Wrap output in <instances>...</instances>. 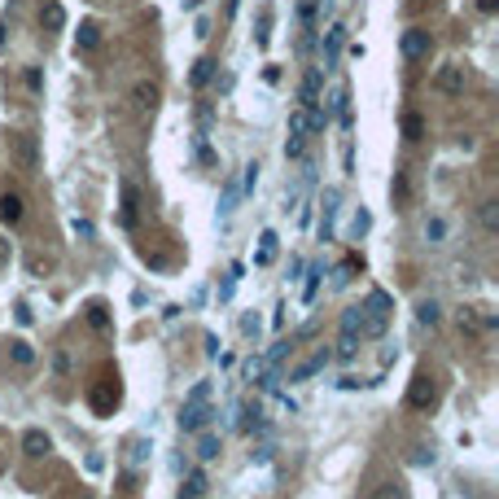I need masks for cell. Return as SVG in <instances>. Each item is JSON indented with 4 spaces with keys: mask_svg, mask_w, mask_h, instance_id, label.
I'll return each instance as SVG.
<instances>
[{
    "mask_svg": "<svg viewBox=\"0 0 499 499\" xmlns=\"http://www.w3.org/2000/svg\"><path fill=\"white\" fill-rule=\"evenodd\" d=\"M210 381H197L193 390H188V399H184V408H180V430L184 434H197L201 425L210 421Z\"/></svg>",
    "mask_w": 499,
    "mask_h": 499,
    "instance_id": "cell-1",
    "label": "cell"
},
{
    "mask_svg": "<svg viewBox=\"0 0 499 499\" xmlns=\"http://www.w3.org/2000/svg\"><path fill=\"white\" fill-rule=\"evenodd\" d=\"M364 311V333H373V337H381L386 324H390V293L386 289H373L368 293V302L359 307Z\"/></svg>",
    "mask_w": 499,
    "mask_h": 499,
    "instance_id": "cell-2",
    "label": "cell"
},
{
    "mask_svg": "<svg viewBox=\"0 0 499 499\" xmlns=\"http://www.w3.org/2000/svg\"><path fill=\"white\" fill-rule=\"evenodd\" d=\"M399 49H403V57H408V62H425V57L434 53V35L425 31V27H408V31H403V44H399Z\"/></svg>",
    "mask_w": 499,
    "mask_h": 499,
    "instance_id": "cell-3",
    "label": "cell"
},
{
    "mask_svg": "<svg viewBox=\"0 0 499 499\" xmlns=\"http://www.w3.org/2000/svg\"><path fill=\"white\" fill-rule=\"evenodd\" d=\"M434 403H438V386H434V377L416 373V377H412V386H408V408H416V412H430Z\"/></svg>",
    "mask_w": 499,
    "mask_h": 499,
    "instance_id": "cell-4",
    "label": "cell"
},
{
    "mask_svg": "<svg viewBox=\"0 0 499 499\" xmlns=\"http://www.w3.org/2000/svg\"><path fill=\"white\" fill-rule=\"evenodd\" d=\"M307 110L298 105V110L289 114V136H285V158H302V149H307Z\"/></svg>",
    "mask_w": 499,
    "mask_h": 499,
    "instance_id": "cell-5",
    "label": "cell"
},
{
    "mask_svg": "<svg viewBox=\"0 0 499 499\" xmlns=\"http://www.w3.org/2000/svg\"><path fill=\"white\" fill-rule=\"evenodd\" d=\"M88 399H92V412H101V416L114 412V408H118V381H114V377H101V381L92 386Z\"/></svg>",
    "mask_w": 499,
    "mask_h": 499,
    "instance_id": "cell-6",
    "label": "cell"
},
{
    "mask_svg": "<svg viewBox=\"0 0 499 499\" xmlns=\"http://www.w3.org/2000/svg\"><path fill=\"white\" fill-rule=\"evenodd\" d=\"M329 359H333V351H329V346L311 351V355H307V359H302V364H298V368L289 373V381H311L315 373H324V364H329Z\"/></svg>",
    "mask_w": 499,
    "mask_h": 499,
    "instance_id": "cell-7",
    "label": "cell"
},
{
    "mask_svg": "<svg viewBox=\"0 0 499 499\" xmlns=\"http://www.w3.org/2000/svg\"><path fill=\"white\" fill-rule=\"evenodd\" d=\"M14 158H18L22 171H35V166H40V149H35V136L31 132H18L14 136Z\"/></svg>",
    "mask_w": 499,
    "mask_h": 499,
    "instance_id": "cell-8",
    "label": "cell"
},
{
    "mask_svg": "<svg viewBox=\"0 0 499 499\" xmlns=\"http://www.w3.org/2000/svg\"><path fill=\"white\" fill-rule=\"evenodd\" d=\"M438 88H443L447 97H460V92H465V66H456V62L443 66L438 70Z\"/></svg>",
    "mask_w": 499,
    "mask_h": 499,
    "instance_id": "cell-9",
    "label": "cell"
},
{
    "mask_svg": "<svg viewBox=\"0 0 499 499\" xmlns=\"http://www.w3.org/2000/svg\"><path fill=\"white\" fill-rule=\"evenodd\" d=\"M132 105H136V110H140V114H149V110H153V105H158V83H149V79H140V83H136V88H132Z\"/></svg>",
    "mask_w": 499,
    "mask_h": 499,
    "instance_id": "cell-10",
    "label": "cell"
},
{
    "mask_svg": "<svg viewBox=\"0 0 499 499\" xmlns=\"http://www.w3.org/2000/svg\"><path fill=\"white\" fill-rule=\"evenodd\" d=\"M22 451H27L31 460H40V456H49V451H53V443H49V434H44V430H27V434H22Z\"/></svg>",
    "mask_w": 499,
    "mask_h": 499,
    "instance_id": "cell-11",
    "label": "cell"
},
{
    "mask_svg": "<svg viewBox=\"0 0 499 499\" xmlns=\"http://www.w3.org/2000/svg\"><path fill=\"white\" fill-rule=\"evenodd\" d=\"M315 105H320V70L311 66L302 79V110H315Z\"/></svg>",
    "mask_w": 499,
    "mask_h": 499,
    "instance_id": "cell-12",
    "label": "cell"
},
{
    "mask_svg": "<svg viewBox=\"0 0 499 499\" xmlns=\"http://www.w3.org/2000/svg\"><path fill=\"white\" fill-rule=\"evenodd\" d=\"M9 359H14L18 368H31L35 364V346L27 337H14V342H9Z\"/></svg>",
    "mask_w": 499,
    "mask_h": 499,
    "instance_id": "cell-13",
    "label": "cell"
},
{
    "mask_svg": "<svg viewBox=\"0 0 499 499\" xmlns=\"http://www.w3.org/2000/svg\"><path fill=\"white\" fill-rule=\"evenodd\" d=\"M206 473H201V469H193V473H188V482L180 486V499H206Z\"/></svg>",
    "mask_w": 499,
    "mask_h": 499,
    "instance_id": "cell-14",
    "label": "cell"
},
{
    "mask_svg": "<svg viewBox=\"0 0 499 499\" xmlns=\"http://www.w3.org/2000/svg\"><path fill=\"white\" fill-rule=\"evenodd\" d=\"M342 40H346V27H333V31H329V44H324V70H329V66H337Z\"/></svg>",
    "mask_w": 499,
    "mask_h": 499,
    "instance_id": "cell-15",
    "label": "cell"
},
{
    "mask_svg": "<svg viewBox=\"0 0 499 499\" xmlns=\"http://www.w3.org/2000/svg\"><path fill=\"white\" fill-rule=\"evenodd\" d=\"M298 18H302V49L311 44V31H315V0H298Z\"/></svg>",
    "mask_w": 499,
    "mask_h": 499,
    "instance_id": "cell-16",
    "label": "cell"
},
{
    "mask_svg": "<svg viewBox=\"0 0 499 499\" xmlns=\"http://www.w3.org/2000/svg\"><path fill=\"white\" fill-rule=\"evenodd\" d=\"M0 219H5V223H18L22 219V197L18 193H5V197H0Z\"/></svg>",
    "mask_w": 499,
    "mask_h": 499,
    "instance_id": "cell-17",
    "label": "cell"
},
{
    "mask_svg": "<svg viewBox=\"0 0 499 499\" xmlns=\"http://www.w3.org/2000/svg\"><path fill=\"white\" fill-rule=\"evenodd\" d=\"M40 18H44V27H49V31H62V27H66V9L57 5V0H49V5H44Z\"/></svg>",
    "mask_w": 499,
    "mask_h": 499,
    "instance_id": "cell-18",
    "label": "cell"
},
{
    "mask_svg": "<svg viewBox=\"0 0 499 499\" xmlns=\"http://www.w3.org/2000/svg\"><path fill=\"white\" fill-rule=\"evenodd\" d=\"M210 79H215V62H210V57H201V62L193 66V75H188V83H193V88H206Z\"/></svg>",
    "mask_w": 499,
    "mask_h": 499,
    "instance_id": "cell-19",
    "label": "cell"
},
{
    "mask_svg": "<svg viewBox=\"0 0 499 499\" xmlns=\"http://www.w3.org/2000/svg\"><path fill=\"white\" fill-rule=\"evenodd\" d=\"M136 206H140V193L132 184H123V223H127V228L136 223Z\"/></svg>",
    "mask_w": 499,
    "mask_h": 499,
    "instance_id": "cell-20",
    "label": "cell"
},
{
    "mask_svg": "<svg viewBox=\"0 0 499 499\" xmlns=\"http://www.w3.org/2000/svg\"><path fill=\"white\" fill-rule=\"evenodd\" d=\"M75 44H79V49H97V44H101V27H97V22H83L79 35H75Z\"/></svg>",
    "mask_w": 499,
    "mask_h": 499,
    "instance_id": "cell-21",
    "label": "cell"
},
{
    "mask_svg": "<svg viewBox=\"0 0 499 499\" xmlns=\"http://www.w3.org/2000/svg\"><path fill=\"white\" fill-rule=\"evenodd\" d=\"M258 241H263V245H258L254 263H258V267H267L271 258H276V232H263V236H258Z\"/></svg>",
    "mask_w": 499,
    "mask_h": 499,
    "instance_id": "cell-22",
    "label": "cell"
},
{
    "mask_svg": "<svg viewBox=\"0 0 499 499\" xmlns=\"http://www.w3.org/2000/svg\"><path fill=\"white\" fill-rule=\"evenodd\" d=\"M478 215H482V228L486 232H499V201H482Z\"/></svg>",
    "mask_w": 499,
    "mask_h": 499,
    "instance_id": "cell-23",
    "label": "cell"
},
{
    "mask_svg": "<svg viewBox=\"0 0 499 499\" xmlns=\"http://www.w3.org/2000/svg\"><path fill=\"white\" fill-rule=\"evenodd\" d=\"M333 210H337V193H324V219H320V236H324V241L333 232Z\"/></svg>",
    "mask_w": 499,
    "mask_h": 499,
    "instance_id": "cell-24",
    "label": "cell"
},
{
    "mask_svg": "<svg viewBox=\"0 0 499 499\" xmlns=\"http://www.w3.org/2000/svg\"><path fill=\"white\" fill-rule=\"evenodd\" d=\"M403 136H408V140H421L425 136V118L421 114H403Z\"/></svg>",
    "mask_w": 499,
    "mask_h": 499,
    "instance_id": "cell-25",
    "label": "cell"
},
{
    "mask_svg": "<svg viewBox=\"0 0 499 499\" xmlns=\"http://www.w3.org/2000/svg\"><path fill=\"white\" fill-rule=\"evenodd\" d=\"M460 329H465V333H482V307H469V311H460Z\"/></svg>",
    "mask_w": 499,
    "mask_h": 499,
    "instance_id": "cell-26",
    "label": "cell"
},
{
    "mask_svg": "<svg viewBox=\"0 0 499 499\" xmlns=\"http://www.w3.org/2000/svg\"><path fill=\"white\" fill-rule=\"evenodd\" d=\"M373 499H408V486H403V482H381Z\"/></svg>",
    "mask_w": 499,
    "mask_h": 499,
    "instance_id": "cell-27",
    "label": "cell"
},
{
    "mask_svg": "<svg viewBox=\"0 0 499 499\" xmlns=\"http://www.w3.org/2000/svg\"><path fill=\"white\" fill-rule=\"evenodd\" d=\"M355 337H359V333H342V337H337V351H333V355H337V359H351V355L359 351V342H355Z\"/></svg>",
    "mask_w": 499,
    "mask_h": 499,
    "instance_id": "cell-28",
    "label": "cell"
},
{
    "mask_svg": "<svg viewBox=\"0 0 499 499\" xmlns=\"http://www.w3.org/2000/svg\"><path fill=\"white\" fill-rule=\"evenodd\" d=\"M342 333H364V311L359 307H351V311L342 315Z\"/></svg>",
    "mask_w": 499,
    "mask_h": 499,
    "instance_id": "cell-29",
    "label": "cell"
},
{
    "mask_svg": "<svg viewBox=\"0 0 499 499\" xmlns=\"http://www.w3.org/2000/svg\"><path fill=\"white\" fill-rule=\"evenodd\" d=\"M416 320H421V324H438L443 311H438V302H421V307H416Z\"/></svg>",
    "mask_w": 499,
    "mask_h": 499,
    "instance_id": "cell-30",
    "label": "cell"
},
{
    "mask_svg": "<svg viewBox=\"0 0 499 499\" xmlns=\"http://www.w3.org/2000/svg\"><path fill=\"white\" fill-rule=\"evenodd\" d=\"M197 456H201V460H215V456H219V438H215V434H206V438L197 443Z\"/></svg>",
    "mask_w": 499,
    "mask_h": 499,
    "instance_id": "cell-31",
    "label": "cell"
},
{
    "mask_svg": "<svg viewBox=\"0 0 499 499\" xmlns=\"http://www.w3.org/2000/svg\"><path fill=\"white\" fill-rule=\"evenodd\" d=\"M333 101H337V118H342V127H351V92L342 88V92H337Z\"/></svg>",
    "mask_w": 499,
    "mask_h": 499,
    "instance_id": "cell-32",
    "label": "cell"
},
{
    "mask_svg": "<svg viewBox=\"0 0 499 499\" xmlns=\"http://www.w3.org/2000/svg\"><path fill=\"white\" fill-rule=\"evenodd\" d=\"M88 324H92V329H105V324H110V315H105V307H101V302H92V307H88Z\"/></svg>",
    "mask_w": 499,
    "mask_h": 499,
    "instance_id": "cell-33",
    "label": "cell"
},
{
    "mask_svg": "<svg viewBox=\"0 0 499 499\" xmlns=\"http://www.w3.org/2000/svg\"><path fill=\"white\" fill-rule=\"evenodd\" d=\"M258 403H250V408H241V430H258Z\"/></svg>",
    "mask_w": 499,
    "mask_h": 499,
    "instance_id": "cell-34",
    "label": "cell"
},
{
    "mask_svg": "<svg viewBox=\"0 0 499 499\" xmlns=\"http://www.w3.org/2000/svg\"><path fill=\"white\" fill-rule=\"evenodd\" d=\"M425 236H430V241H443V236H447V223L443 219H430V223H425Z\"/></svg>",
    "mask_w": 499,
    "mask_h": 499,
    "instance_id": "cell-35",
    "label": "cell"
},
{
    "mask_svg": "<svg viewBox=\"0 0 499 499\" xmlns=\"http://www.w3.org/2000/svg\"><path fill=\"white\" fill-rule=\"evenodd\" d=\"M145 456H149V443H145V438H136V443H132V465H140Z\"/></svg>",
    "mask_w": 499,
    "mask_h": 499,
    "instance_id": "cell-36",
    "label": "cell"
},
{
    "mask_svg": "<svg viewBox=\"0 0 499 499\" xmlns=\"http://www.w3.org/2000/svg\"><path fill=\"white\" fill-rule=\"evenodd\" d=\"M390 193H395L399 201H403V197H408V175H395V184H390Z\"/></svg>",
    "mask_w": 499,
    "mask_h": 499,
    "instance_id": "cell-37",
    "label": "cell"
},
{
    "mask_svg": "<svg viewBox=\"0 0 499 499\" xmlns=\"http://www.w3.org/2000/svg\"><path fill=\"white\" fill-rule=\"evenodd\" d=\"M27 88H31V92H40V88H44V75H40V70H35V66L27 70Z\"/></svg>",
    "mask_w": 499,
    "mask_h": 499,
    "instance_id": "cell-38",
    "label": "cell"
},
{
    "mask_svg": "<svg viewBox=\"0 0 499 499\" xmlns=\"http://www.w3.org/2000/svg\"><path fill=\"white\" fill-rule=\"evenodd\" d=\"M254 184H258V166L250 162V166H245V193H254Z\"/></svg>",
    "mask_w": 499,
    "mask_h": 499,
    "instance_id": "cell-39",
    "label": "cell"
},
{
    "mask_svg": "<svg viewBox=\"0 0 499 499\" xmlns=\"http://www.w3.org/2000/svg\"><path fill=\"white\" fill-rule=\"evenodd\" d=\"M315 289H320V267H311V280H307V302L315 298Z\"/></svg>",
    "mask_w": 499,
    "mask_h": 499,
    "instance_id": "cell-40",
    "label": "cell"
},
{
    "mask_svg": "<svg viewBox=\"0 0 499 499\" xmlns=\"http://www.w3.org/2000/svg\"><path fill=\"white\" fill-rule=\"evenodd\" d=\"M478 9H482V14H495V9H499V0H478Z\"/></svg>",
    "mask_w": 499,
    "mask_h": 499,
    "instance_id": "cell-41",
    "label": "cell"
},
{
    "mask_svg": "<svg viewBox=\"0 0 499 499\" xmlns=\"http://www.w3.org/2000/svg\"><path fill=\"white\" fill-rule=\"evenodd\" d=\"M0 263H9V241L0 236Z\"/></svg>",
    "mask_w": 499,
    "mask_h": 499,
    "instance_id": "cell-42",
    "label": "cell"
},
{
    "mask_svg": "<svg viewBox=\"0 0 499 499\" xmlns=\"http://www.w3.org/2000/svg\"><path fill=\"white\" fill-rule=\"evenodd\" d=\"M0 44H5V22H0Z\"/></svg>",
    "mask_w": 499,
    "mask_h": 499,
    "instance_id": "cell-43",
    "label": "cell"
},
{
    "mask_svg": "<svg viewBox=\"0 0 499 499\" xmlns=\"http://www.w3.org/2000/svg\"><path fill=\"white\" fill-rule=\"evenodd\" d=\"M0 469H5V456H0Z\"/></svg>",
    "mask_w": 499,
    "mask_h": 499,
    "instance_id": "cell-44",
    "label": "cell"
}]
</instances>
